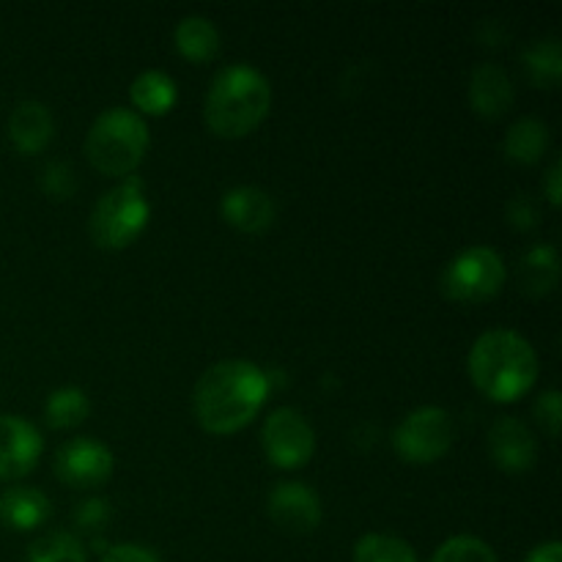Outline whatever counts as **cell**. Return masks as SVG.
<instances>
[{"label": "cell", "instance_id": "9", "mask_svg": "<svg viewBox=\"0 0 562 562\" xmlns=\"http://www.w3.org/2000/svg\"><path fill=\"white\" fill-rule=\"evenodd\" d=\"M113 453L93 437H75L55 453V475L71 488H97L113 475Z\"/></svg>", "mask_w": 562, "mask_h": 562}, {"label": "cell", "instance_id": "3", "mask_svg": "<svg viewBox=\"0 0 562 562\" xmlns=\"http://www.w3.org/2000/svg\"><path fill=\"white\" fill-rule=\"evenodd\" d=\"M269 104L272 86L267 75L250 64H231L223 66L209 82L203 115L214 135L245 137L267 119Z\"/></svg>", "mask_w": 562, "mask_h": 562}, {"label": "cell", "instance_id": "31", "mask_svg": "<svg viewBox=\"0 0 562 562\" xmlns=\"http://www.w3.org/2000/svg\"><path fill=\"white\" fill-rule=\"evenodd\" d=\"M560 181H562V162L560 159H554L547 170V181H543V190H547V198L552 206H560V201H562Z\"/></svg>", "mask_w": 562, "mask_h": 562}, {"label": "cell", "instance_id": "4", "mask_svg": "<svg viewBox=\"0 0 562 562\" xmlns=\"http://www.w3.org/2000/svg\"><path fill=\"white\" fill-rule=\"evenodd\" d=\"M148 151V124L130 108H108L86 135V157L99 173L130 176Z\"/></svg>", "mask_w": 562, "mask_h": 562}, {"label": "cell", "instance_id": "27", "mask_svg": "<svg viewBox=\"0 0 562 562\" xmlns=\"http://www.w3.org/2000/svg\"><path fill=\"white\" fill-rule=\"evenodd\" d=\"M536 420L541 423L543 431L549 434V437H558L560 434V423H562V401H560V393L558 390H547V393L538 395L536 401Z\"/></svg>", "mask_w": 562, "mask_h": 562}, {"label": "cell", "instance_id": "22", "mask_svg": "<svg viewBox=\"0 0 562 562\" xmlns=\"http://www.w3.org/2000/svg\"><path fill=\"white\" fill-rule=\"evenodd\" d=\"M44 415L53 428H75L91 415V401L80 387H58L49 393Z\"/></svg>", "mask_w": 562, "mask_h": 562}, {"label": "cell", "instance_id": "25", "mask_svg": "<svg viewBox=\"0 0 562 562\" xmlns=\"http://www.w3.org/2000/svg\"><path fill=\"white\" fill-rule=\"evenodd\" d=\"M428 562H499L494 549L475 536H453L434 552Z\"/></svg>", "mask_w": 562, "mask_h": 562}, {"label": "cell", "instance_id": "29", "mask_svg": "<svg viewBox=\"0 0 562 562\" xmlns=\"http://www.w3.org/2000/svg\"><path fill=\"white\" fill-rule=\"evenodd\" d=\"M102 562H159L157 552L140 543H115L102 554Z\"/></svg>", "mask_w": 562, "mask_h": 562}, {"label": "cell", "instance_id": "6", "mask_svg": "<svg viewBox=\"0 0 562 562\" xmlns=\"http://www.w3.org/2000/svg\"><path fill=\"white\" fill-rule=\"evenodd\" d=\"M505 278V261L494 247L472 245L464 247L459 256L448 261L442 269V285L445 296L456 302H486L503 291Z\"/></svg>", "mask_w": 562, "mask_h": 562}, {"label": "cell", "instance_id": "5", "mask_svg": "<svg viewBox=\"0 0 562 562\" xmlns=\"http://www.w3.org/2000/svg\"><path fill=\"white\" fill-rule=\"evenodd\" d=\"M148 217H151V206H148L143 181L137 176H126L121 184H115L113 190L99 198L91 220H88V228H91V239L99 247L121 250L146 231Z\"/></svg>", "mask_w": 562, "mask_h": 562}, {"label": "cell", "instance_id": "30", "mask_svg": "<svg viewBox=\"0 0 562 562\" xmlns=\"http://www.w3.org/2000/svg\"><path fill=\"white\" fill-rule=\"evenodd\" d=\"M508 220H510V225H514V228H519V231L532 228V225H536V220H538V209H536V203H532V198L530 195L510 198Z\"/></svg>", "mask_w": 562, "mask_h": 562}, {"label": "cell", "instance_id": "7", "mask_svg": "<svg viewBox=\"0 0 562 562\" xmlns=\"http://www.w3.org/2000/svg\"><path fill=\"white\" fill-rule=\"evenodd\" d=\"M456 426L442 406H420L398 423L393 448L409 464H434L453 448Z\"/></svg>", "mask_w": 562, "mask_h": 562}, {"label": "cell", "instance_id": "26", "mask_svg": "<svg viewBox=\"0 0 562 562\" xmlns=\"http://www.w3.org/2000/svg\"><path fill=\"white\" fill-rule=\"evenodd\" d=\"M42 190L47 192V195L58 198V201L69 198L71 192H75V173H71L69 165L60 162V159H53V162L44 165Z\"/></svg>", "mask_w": 562, "mask_h": 562}, {"label": "cell", "instance_id": "28", "mask_svg": "<svg viewBox=\"0 0 562 562\" xmlns=\"http://www.w3.org/2000/svg\"><path fill=\"white\" fill-rule=\"evenodd\" d=\"M75 521L86 530H102L110 521V503L102 497H91L75 508Z\"/></svg>", "mask_w": 562, "mask_h": 562}, {"label": "cell", "instance_id": "11", "mask_svg": "<svg viewBox=\"0 0 562 562\" xmlns=\"http://www.w3.org/2000/svg\"><path fill=\"white\" fill-rule=\"evenodd\" d=\"M267 510L274 525L294 536L313 532L322 521V499L300 481H283L269 492Z\"/></svg>", "mask_w": 562, "mask_h": 562}, {"label": "cell", "instance_id": "10", "mask_svg": "<svg viewBox=\"0 0 562 562\" xmlns=\"http://www.w3.org/2000/svg\"><path fill=\"white\" fill-rule=\"evenodd\" d=\"M44 439L33 423L16 415H0V481H20L38 464Z\"/></svg>", "mask_w": 562, "mask_h": 562}, {"label": "cell", "instance_id": "8", "mask_svg": "<svg viewBox=\"0 0 562 562\" xmlns=\"http://www.w3.org/2000/svg\"><path fill=\"white\" fill-rule=\"evenodd\" d=\"M261 445L263 453L274 467L296 470V467H305L316 453V431H313V426L300 409L278 406L263 420Z\"/></svg>", "mask_w": 562, "mask_h": 562}, {"label": "cell", "instance_id": "21", "mask_svg": "<svg viewBox=\"0 0 562 562\" xmlns=\"http://www.w3.org/2000/svg\"><path fill=\"white\" fill-rule=\"evenodd\" d=\"M521 64H525L527 77L541 88H558L562 77V47L558 36L536 38L521 53Z\"/></svg>", "mask_w": 562, "mask_h": 562}, {"label": "cell", "instance_id": "13", "mask_svg": "<svg viewBox=\"0 0 562 562\" xmlns=\"http://www.w3.org/2000/svg\"><path fill=\"white\" fill-rule=\"evenodd\" d=\"M220 212L228 220V225L245 231V234H261L274 223L272 195L256 184L231 187L223 195Z\"/></svg>", "mask_w": 562, "mask_h": 562}, {"label": "cell", "instance_id": "17", "mask_svg": "<svg viewBox=\"0 0 562 562\" xmlns=\"http://www.w3.org/2000/svg\"><path fill=\"white\" fill-rule=\"evenodd\" d=\"M549 126L547 121L536 119V115H525V119L514 121L505 132L503 151L510 162L519 165H536L549 151Z\"/></svg>", "mask_w": 562, "mask_h": 562}, {"label": "cell", "instance_id": "16", "mask_svg": "<svg viewBox=\"0 0 562 562\" xmlns=\"http://www.w3.org/2000/svg\"><path fill=\"white\" fill-rule=\"evenodd\" d=\"M53 514L49 497L31 486H11L0 494V521L11 530H36Z\"/></svg>", "mask_w": 562, "mask_h": 562}, {"label": "cell", "instance_id": "1", "mask_svg": "<svg viewBox=\"0 0 562 562\" xmlns=\"http://www.w3.org/2000/svg\"><path fill=\"white\" fill-rule=\"evenodd\" d=\"M269 376L250 360H220L201 373L192 390V412L209 434L245 428L269 398Z\"/></svg>", "mask_w": 562, "mask_h": 562}, {"label": "cell", "instance_id": "19", "mask_svg": "<svg viewBox=\"0 0 562 562\" xmlns=\"http://www.w3.org/2000/svg\"><path fill=\"white\" fill-rule=\"evenodd\" d=\"M560 258L554 245H536L521 256L519 280L521 291L530 296H543L558 285Z\"/></svg>", "mask_w": 562, "mask_h": 562}, {"label": "cell", "instance_id": "23", "mask_svg": "<svg viewBox=\"0 0 562 562\" xmlns=\"http://www.w3.org/2000/svg\"><path fill=\"white\" fill-rule=\"evenodd\" d=\"M355 562H417V554L404 538L368 532L355 543Z\"/></svg>", "mask_w": 562, "mask_h": 562}, {"label": "cell", "instance_id": "12", "mask_svg": "<svg viewBox=\"0 0 562 562\" xmlns=\"http://www.w3.org/2000/svg\"><path fill=\"white\" fill-rule=\"evenodd\" d=\"M488 456L505 472H525L536 464L538 442L519 417H499L488 428Z\"/></svg>", "mask_w": 562, "mask_h": 562}, {"label": "cell", "instance_id": "18", "mask_svg": "<svg viewBox=\"0 0 562 562\" xmlns=\"http://www.w3.org/2000/svg\"><path fill=\"white\" fill-rule=\"evenodd\" d=\"M130 99L140 113L162 115L168 113V110L176 104V99H179V88H176V80L168 75V71L146 69L132 80Z\"/></svg>", "mask_w": 562, "mask_h": 562}, {"label": "cell", "instance_id": "20", "mask_svg": "<svg viewBox=\"0 0 562 562\" xmlns=\"http://www.w3.org/2000/svg\"><path fill=\"white\" fill-rule=\"evenodd\" d=\"M176 47L190 60H209L220 49V31L209 16L187 14L181 16L173 31Z\"/></svg>", "mask_w": 562, "mask_h": 562}, {"label": "cell", "instance_id": "24", "mask_svg": "<svg viewBox=\"0 0 562 562\" xmlns=\"http://www.w3.org/2000/svg\"><path fill=\"white\" fill-rule=\"evenodd\" d=\"M27 562H88L86 549L69 532H49L27 549Z\"/></svg>", "mask_w": 562, "mask_h": 562}, {"label": "cell", "instance_id": "32", "mask_svg": "<svg viewBox=\"0 0 562 562\" xmlns=\"http://www.w3.org/2000/svg\"><path fill=\"white\" fill-rule=\"evenodd\" d=\"M525 562H562L560 541L541 543V547H536L530 554H527Z\"/></svg>", "mask_w": 562, "mask_h": 562}, {"label": "cell", "instance_id": "15", "mask_svg": "<svg viewBox=\"0 0 562 562\" xmlns=\"http://www.w3.org/2000/svg\"><path fill=\"white\" fill-rule=\"evenodd\" d=\"M53 113L38 99H25L9 115V137L16 151L38 154L53 140Z\"/></svg>", "mask_w": 562, "mask_h": 562}, {"label": "cell", "instance_id": "2", "mask_svg": "<svg viewBox=\"0 0 562 562\" xmlns=\"http://www.w3.org/2000/svg\"><path fill=\"white\" fill-rule=\"evenodd\" d=\"M467 368L472 384L497 404H514L530 393L541 371L530 340L505 327L488 329L472 344Z\"/></svg>", "mask_w": 562, "mask_h": 562}, {"label": "cell", "instance_id": "14", "mask_svg": "<svg viewBox=\"0 0 562 562\" xmlns=\"http://www.w3.org/2000/svg\"><path fill=\"white\" fill-rule=\"evenodd\" d=\"M470 104L483 119H499L514 104V82L499 64H477L470 75Z\"/></svg>", "mask_w": 562, "mask_h": 562}]
</instances>
